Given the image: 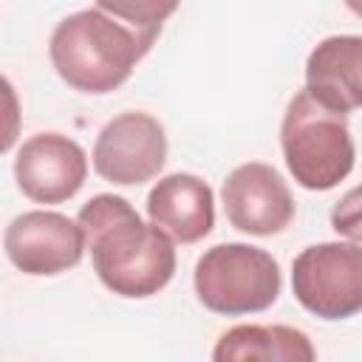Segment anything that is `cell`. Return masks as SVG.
Listing matches in <instances>:
<instances>
[{
    "label": "cell",
    "mask_w": 362,
    "mask_h": 362,
    "mask_svg": "<svg viewBox=\"0 0 362 362\" xmlns=\"http://www.w3.org/2000/svg\"><path fill=\"white\" fill-rule=\"evenodd\" d=\"M280 147L288 173L305 189H334L354 170L356 147L348 116L322 105L311 90H297L286 105Z\"/></svg>",
    "instance_id": "cell-3"
},
{
    "label": "cell",
    "mask_w": 362,
    "mask_h": 362,
    "mask_svg": "<svg viewBox=\"0 0 362 362\" xmlns=\"http://www.w3.org/2000/svg\"><path fill=\"white\" fill-rule=\"evenodd\" d=\"M212 362H317V351L291 325H235L212 348Z\"/></svg>",
    "instance_id": "cell-12"
},
{
    "label": "cell",
    "mask_w": 362,
    "mask_h": 362,
    "mask_svg": "<svg viewBox=\"0 0 362 362\" xmlns=\"http://www.w3.org/2000/svg\"><path fill=\"white\" fill-rule=\"evenodd\" d=\"M6 257L31 277H51L79 266L85 255V232L76 221L51 209L17 215L3 235Z\"/></svg>",
    "instance_id": "cell-7"
},
{
    "label": "cell",
    "mask_w": 362,
    "mask_h": 362,
    "mask_svg": "<svg viewBox=\"0 0 362 362\" xmlns=\"http://www.w3.org/2000/svg\"><path fill=\"white\" fill-rule=\"evenodd\" d=\"M153 42V34L139 31L107 11L105 3H96L57 23L48 40V57L68 88L99 96L124 85Z\"/></svg>",
    "instance_id": "cell-2"
},
{
    "label": "cell",
    "mask_w": 362,
    "mask_h": 362,
    "mask_svg": "<svg viewBox=\"0 0 362 362\" xmlns=\"http://www.w3.org/2000/svg\"><path fill=\"white\" fill-rule=\"evenodd\" d=\"M297 303L320 320H348L362 311V243L325 240L305 246L291 263Z\"/></svg>",
    "instance_id": "cell-5"
},
{
    "label": "cell",
    "mask_w": 362,
    "mask_h": 362,
    "mask_svg": "<svg viewBox=\"0 0 362 362\" xmlns=\"http://www.w3.org/2000/svg\"><path fill=\"white\" fill-rule=\"evenodd\" d=\"M147 218L173 243H198L215 226L212 187L192 173L164 175L147 195Z\"/></svg>",
    "instance_id": "cell-10"
},
{
    "label": "cell",
    "mask_w": 362,
    "mask_h": 362,
    "mask_svg": "<svg viewBox=\"0 0 362 362\" xmlns=\"http://www.w3.org/2000/svg\"><path fill=\"white\" fill-rule=\"evenodd\" d=\"M14 178L25 198L37 204H62L82 189L88 156L71 136L54 130L37 133L17 150Z\"/></svg>",
    "instance_id": "cell-9"
},
{
    "label": "cell",
    "mask_w": 362,
    "mask_h": 362,
    "mask_svg": "<svg viewBox=\"0 0 362 362\" xmlns=\"http://www.w3.org/2000/svg\"><path fill=\"white\" fill-rule=\"evenodd\" d=\"M221 201L226 221L246 235L269 238L294 221V198L288 184L272 164L263 161L235 167L221 187Z\"/></svg>",
    "instance_id": "cell-8"
},
{
    "label": "cell",
    "mask_w": 362,
    "mask_h": 362,
    "mask_svg": "<svg viewBox=\"0 0 362 362\" xmlns=\"http://www.w3.org/2000/svg\"><path fill=\"white\" fill-rule=\"evenodd\" d=\"M331 226L351 243H362V184L348 189L331 209Z\"/></svg>",
    "instance_id": "cell-13"
},
{
    "label": "cell",
    "mask_w": 362,
    "mask_h": 362,
    "mask_svg": "<svg viewBox=\"0 0 362 362\" xmlns=\"http://www.w3.org/2000/svg\"><path fill=\"white\" fill-rule=\"evenodd\" d=\"M348 8H351L354 14H359V17H362V3H348Z\"/></svg>",
    "instance_id": "cell-14"
},
{
    "label": "cell",
    "mask_w": 362,
    "mask_h": 362,
    "mask_svg": "<svg viewBox=\"0 0 362 362\" xmlns=\"http://www.w3.org/2000/svg\"><path fill=\"white\" fill-rule=\"evenodd\" d=\"M93 170L119 187H139L156 178L167 161V136L156 116L127 110L113 116L93 141Z\"/></svg>",
    "instance_id": "cell-6"
},
{
    "label": "cell",
    "mask_w": 362,
    "mask_h": 362,
    "mask_svg": "<svg viewBox=\"0 0 362 362\" xmlns=\"http://www.w3.org/2000/svg\"><path fill=\"white\" fill-rule=\"evenodd\" d=\"M192 286L206 311L243 317L272 308L280 297L283 280L277 260L266 249L249 243H218L198 257Z\"/></svg>",
    "instance_id": "cell-4"
},
{
    "label": "cell",
    "mask_w": 362,
    "mask_h": 362,
    "mask_svg": "<svg viewBox=\"0 0 362 362\" xmlns=\"http://www.w3.org/2000/svg\"><path fill=\"white\" fill-rule=\"evenodd\" d=\"M305 90L322 105L351 113L362 107V34L320 40L305 59Z\"/></svg>",
    "instance_id": "cell-11"
},
{
    "label": "cell",
    "mask_w": 362,
    "mask_h": 362,
    "mask_svg": "<svg viewBox=\"0 0 362 362\" xmlns=\"http://www.w3.org/2000/svg\"><path fill=\"white\" fill-rule=\"evenodd\" d=\"M76 223L85 232L90 263L105 288L141 300L158 294L175 274V246L153 223H144L122 195L102 192L82 204Z\"/></svg>",
    "instance_id": "cell-1"
}]
</instances>
